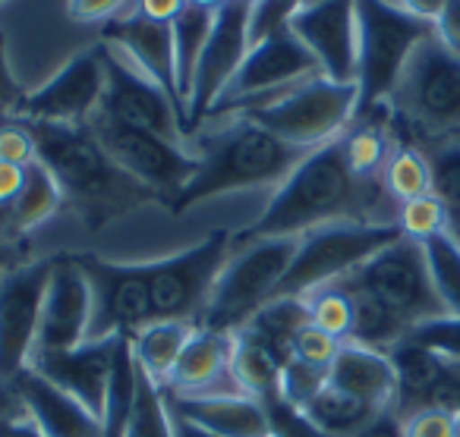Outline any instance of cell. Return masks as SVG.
Here are the masks:
<instances>
[{"mask_svg": "<svg viewBox=\"0 0 460 437\" xmlns=\"http://www.w3.org/2000/svg\"><path fill=\"white\" fill-rule=\"evenodd\" d=\"M391 198L382 179H363L353 173L344 152V135L319 145L290 170V177L271 196L252 227L234 236V246L265 236H303L334 221H372V208Z\"/></svg>", "mask_w": 460, "mask_h": 437, "instance_id": "cell-1", "label": "cell"}, {"mask_svg": "<svg viewBox=\"0 0 460 437\" xmlns=\"http://www.w3.org/2000/svg\"><path fill=\"white\" fill-rule=\"evenodd\" d=\"M35 142V154L51 170L70 205L89 230L108 227L117 217L133 214L148 202H158L152 189L133 179L108 158L89 127H60V123L20 120Z\"/></svg>", "mask_w": 460, "mask_h": 437, "instance_id": "cell-2", "label": "cell"}, {"mask_svg": "<svg viewBox=\"0 0 460 437\" xmlns=\"http://www.w3.org/2000/svg\"><path fill=\"white\" fill-rule=\"evenodd\" d=\"M192 154L199 158V167L186 189L171 202V214H183L205 198L227 192L259 189L271 183L281 186L309 152L278 139L275 133L240 114L230 127L205 135Z\"/></svg>", "mask_w": 460, "mask_h": 437, "instance_id": "cell-3", "label": "cell"}, {"mask_svg": "<svg viewBox=\"0 0 460 437\" xmlns=\"http://www.w3.org/2000/svg\"><path fill=\"white\" fill-rule=\"evenodd\" d=\"M388 104L420 139L432 145L460 139V57L432 32L416 45Z\"/></svg>", "mask_w": 460, "mask_h": 437, "instance_id": "cell-4", "label": "cell"}, {"mask_svg": "<svg viewBox=\"0 0 460 437\" xmlns=\"http://www.w3.org/2000/svg\"><path fill=\"white\" fill-rule=\"evenodd\" d=\"M300 246V236H265L234 246L227 265L217 274V284L202 311L199 328L237 334L259 309L278 296L284 274Z\"/></svg>", "mask_w": 460, "mask_h": 437, "instance_id": "cell-5", "label": "cell"}, {"mask_svg": "<svg viewBox=\"0 0 460 437\" xmlns=\"http://www.w3.org/2000/svg\"><path fill=\"white\" fill-rule=\"evenodd\" d=\"M401 236L403 233L397 223L372 221H334L309 230L300 236V246H296L294 261L278 286V296L306 299L309 293L322 290V286L341 284Z\"/></svg>", "mask_w": 460, "mask_h": 437, "instance_id": "cell-6", "label": "cell"}, {"mask_svg": "<svg viewBox=\"0 0 460 437\" xmlns=\"http://www.w3.org/2000/svg\"><path fill=\"white\" fill-rule=\"evenodd\" d=\"M432 26L391 0H357V89L359 114H369L394 92L410 54ZM357 114V117H359Z\"/></svg>", "mask_w": 460, "mask_h": 437, "instance_id": "cell-7", "label": "cell"}, {"mask_svg": "<svg viewBox=\"0 0 460 437\" xmlns=\"http://www.w3.org/2000/svg\"><path fill=\"white\" fill-rule=\"evenodd\" d=\"M359 114V89L357 83H334L328 76H315L300 83L294 92L275 104L246 110L243 117L256 120L278 139L290 142L296 148L328 145L341 139L350 129V123Z\"/></svg>", "mask_w": 460, "mask_h": 437, "instance_id": "cell-8", "label": "cell"}, {"mask_svg": "<svg viewBox=\"0 0 460 437\" xmlns=\"http://www.w3.org/2000/svg\"><path fill=\"white\" fill-rule=\"evenodd\" d=\"M234 252V236L227 230H215L202 242L167 255L158 261H146L148 293H152V321H186L199 324L202 311L217 284V274Z\"/></svg>", "mask_w": 460, "mask_h": 437, "instance_id": "cell-9", "label": "cell"}, {"mask_svg": "<svg viewBox=\"0 0 460 437\" xmlns=\"http://www.w3.org/2000/svg\"><path fill=\"white\" fill-rule=\"evenodd\" d=\"M85 127L95 135L98 145L108 152V158L133 179H139L146 189H152L155 198L167 208L186 189V183L199 167V158L186 145L161 139L146 129L123 127V123L108 120L102 114L92 117Z\"/></svg>", "mask_w": 460, "mask_h": 437, "instance_id": "cell-10", "label": "cell"}, {"mask_svg": "<svg viewBox=\"0 0 460 437\" xmlns=\"http://www.w3.org/2000/svg\"><path fill=\"white\" fill-rule=\"evenodd\" d=\"M344 280L372 293L410 328L447 315L438 293H435L432 274H429L426 249H422V242L407 240V236L391 242L388 249H382L376 258H369Z\"/></svg>", "mask_w": 460, "mask_h": 437, "instance_id": "cell-11", "label": "cell"}, {"mask_svg": "<svg viewBox=\"0 0 460 437\" xmlns=\"http://www.w3.org/2000/svg\"><path fill=\"white\" fill-rule=\"evenodd\" d=\"M322 76L315 57L294 39L290 29L271 35L250 48L243 66L237 70L234 83L224 89L208 117H221L224 110H256L265 104L281 101L288 92H294L306 79Z\"/></svg>", "mask_w": 460, "mask_h": 437, "instance_id": "cell-12", "label": "cell"}, {"mask_svg": "<svg viewBox=\"0 0 460 437\" xmlns=\"http://www.w3.org/2000/svg\"><path fill=\"white\" fill-rule=\"evenodd\" d=\"M102 60H104V95L98 114L117 120L123 127L146 129L161 139H171L183 145L186 127L180 108L155 79H148L120 48L104 45L102 41Z\"/></svg>", "mask_w": 460, "mask_h": 437, "instance_id": "cell-13", "label": "cell"}, {"mask_svg": "<svg viewBox=\"0 0 460 437\" xmlns=\"http://www.w3.org/2000/svg\"><path fill=\"white\" fill-rule=\"evenodd\" d=\"M92 284V328L89 340L133 336L152 321V293H148L146 265H123L102 255H73Z\"/></svg>", "mask_w": 460, "mask_h": 437, "instance_id": "cell-14", "label": "cell"}, {"mask_svg": "<svg viewBox=\"0 0 460 437\" xmlns=\"http://www.w3.org/2000/svg\"><path fill=\"white\" fill-rule=\"evenodd\" d=\"M246 54H250V0H230L215 13L208 41L192 76V89L186 98V133L208 120L217 98L243 66Z\"/></svg>", "mask_w": 460, "mask_h": 437, "instance_id": "cell-15", "label": "cell"}, {"mask_svg": "<svg viewBox=\"0 0 460 437\" xmlns=\"http://www.w3.org/2000/svg\"><path fill=\"white\" fill-rule=\"evenodd\" d=\"M54 258L22 261L0 277V387L10 384L35 353Z\"/></svg>", "mask_w": 460, "mask_h": 437, "instance_id": "cell-16", "label": "cell"}, {"mask_svg": "<svg viewBox=\"0 0 460 437\" xmlns=\"http://www.w3.org/2000/svg\"><path fill=\"white\" fill-rule=\"evenodd\" d=\"M104 95V60L102 45L83 51L64 64L45 85L22 95L13 120L60 123V127H85L102 108Z\"/></svg>", "mask_w": 460, "mask_h": 437, "instance_id": "cell-17", "label": "cell"}, {"mask_svg": "<svg viewBox=\"0 0 460 437\" xmlns=\"http://www.w3.org/2000/svg\"><path fill=\"white\" fill-rule=\"evenodd\" d=\"M290 32L334 83H357V0H303Z\"/></svg>", "mask_w": 460, "mask_h": 437, "instance_id": "cell-18", "label": "cell"}, {"mask_svg": "<svg viewBox=\"0 0 460 437\" xmlns=\"http://www.w3.org/2000/svg\"><path fill=\"white\" fill-rule=\"evenodd\" d=\"M92 284L73 255H54L51 277H48L41 324L35 353H60L76 349L89 340L92 328Z\"/></svg>", "mask_w": 460, "mask_h": 437, "instance_id": "cell-19", "label": "cell"}, {"mask_svg": "<svg viewBox=\"0 0 460 437\" xmlns=\"http://www.w3.org/2000/svg\"><path fill=\"white\" fill-rule=\"evenodd\" d=\"M114 340H85L76 349H60V353H32L29 368L39 371L45 380L70 393L73 399L85 406L92 415L102 422L104 397H108L111 380V359H114Z\"/></svg>", "mask_w": 460, "mask_h": 437, "instance_id": "cell-20", "label": "cell"}, {"mask_svg": "<svg viewBox=\"0 0 460 437\" xmlns=\"http://www.w3.org/2000/svg\"><path fill=\"white\" fill-rule=\"evenodd\" d=\"M10 390L45 437H102V422L79 399L54 387L29 365L10 380Z\"/></svg>", "mask_w": 460, "mask_h": 437, "instance_id": "cell-21", "label": "cell"}, {"mask_svg": "<svg viewBox=\"0 0 460 437\" xmlns=\"http://www.w3.org/2000/svg\"><path fill=\"white\" fill-rule=\"evenodd\" d=\"M102 41L104 45L120 48V51L127 54L148 79H155L180 108L177 83H173V41H171V26H167V22H155V20H148V16H142L139 10H133V13L108 22L102 32ZM180 117H183V110H180ZM183 127H186V120H183Z\"/></svg>", "mask_w": 460, "mask_h": 437, "instance_id": "cell-22", "label": "cell"}, {"mask_svg": "<svg viewBox=\"0 0 460 437\" xmlns=\"http://www.w3.org/2000/svg\"><path fill=\"white\" fill-rule=\"evenodd\" d=\"M230 359H234V334L199 328L196 324L183 353H180L177 365H173L171 378H167L164 390L183 393V397H217V393H230L221 387L224 378L234 380Z\"/></svg>", "mask_w": 460, "mask_h": 437, "instance_id": "cell-23", "label": "cell"}, {"mask_svg": "<svg viewBox=\"0 0 460 437\" xmlns=\"http://www.w3.org/2000/svg\"><path fill=\"white\" fill-rule=\"evenodd\" d=\"M164 390V387H161ZM164 403L186 422L199 424L215 437H271L269 415L259 399L246 393H217V397H183L164 390Z\"/></svg>", "mask_w": 460, "mask_h": 437, "instance_id": "cell-24", "label": "cell"}, {"mask_svg": "<svg viewBox=\"0 0 460 437\" xmlns=\"http://www.w3.org/2000/svg\"><path fill=\"white\" fill-rule=\"evenodd\" d=\"M328 384L366 399L376 409H388L397 399V374L391 355L382 349L359 346V343H341L328 368Z\"/></svg>", "mask_w": 460, "mask_h": 437, "instance_id": "cell-25", "label": "cell"}, {"mask_svg": "<svg viewBox=\"0 0 460 437\" xmlns=\"http://www.w3.org/2000/svg\"><path fill=\"white\" fill-rule=\"evenodd\" d=\"M391 365L397 374V399H394V412L397 415H410V412L422 409L429 403V393L435 390L441 378V368L445 359L438 353H432L429 346L416 340H401L394 349H388Z\"/></svg>", "mask_w": 460, "mask_h": 437, "instance_id": "cell-26", "label": "cell"}, {"mask_svg": "<svg viewBox=\"0 0 460 437\" xmlns=\"http://www.w3.org/2000/svg\"><path fill=\"white\" fill-rule=\"evenodd\" d=\"M309 324V305L300 296H275L265 309H259L250 321L243 324V334H250L252 340H259L278 362L281 368L294 359L296 334Z\"/></svg>", "mask_w": 460, "mask_h": 437, "instance_id": "cell-27", "label": "cell"}, {"mask_svg": "<svg viewBox=\"0 0 460 437\" xmlns=\"http://www.w3.org/2000/svg\"><path fill=\"white\" fill-rule=\"evenodd\" d=\"M192 330H196V324H186V321H148L146 328L129 336L136 365H139L155 384L164 387L173 365H177L180 353H183L186 340L192 336Z\"/></svg>", "mask_w": 460, "mask_h": 437, "instance_id": "cell-28", "label": "cell"}, {"mask_svg": "<svg viewBox=\"0 0 460 437\" xmlns=\"http://www.w3.org/2000/svg\"><path fill=\"white\" fill-rule=\"evenodd\" d=\"M217 10H205L196 4H186L183 13L171 22V41H173V83H177V98L180 110H183L186 120V98L192 89V76H196L199 57H202V48L208 41L211 22H215Z\"/></svg>", "mask_w": 460, "mask_h": 437, "instance_id": "cell-29", "label": "cell"}, {"mask_svg": "<svg viewBox=\"0 0 460 437\" xmlns=\"http://www.w3.org/2000/svg\"><path fill=\"white\" fill-rule=\"evenodd\" d=\"M136 393H139V365H136L133 343H129V336H117L108 397H104L102 437H127V424L136 409Z\"/></svg>", "mask_w": 460, "mask_h": 437, "instance_id": "cell-30", "label": "cell"}, {"mask_svg": "<svg viewBox=\"0 0 460 437\" xmlns=\"http://www.w3.org/2000/svg\"><path fill=\"white\" fill-rule=\"evenodd\" d=\"M341 286L350 293V302H353V330L347 343H359V346L388 353L401 340H407L413 328L403 318H397L388 305H382L372 293L359 290V286L347 284V280H341Z\"/></svg>", "mask_w": 460, "mask_h": 437, "instance_id": "cell-31", "label": "cell"}, {"mask_svg": "<svg viewBox=\"0 0 460 437\" xmlns=\"http://www.w3.org/2000/svg\"><path fill=\"white\" fill-rule=\"evenodd\" d=\"M382 409H376L366 399L353 397V393L341 390L334 384H325L306 406H303V415L328 437H353L359 428L372 422Z\"/></svg>", "mask_w": 460, "mask_h": 437, "instance_id": "cell-32", "label": "cell"}, {"mask_svg": "<svg viewBox=\"0 0 460 437\" xmlns=\"http://www.w3.org/2000/svg\"><path fill=\"white\" fill-rule=\"evenodd\" d=\"M60 208H64V192H60L58 179L51 177V170H48L41 161H32V164L26 167L20 198H16L13 214H10V233L26 236L29 230L51 221Z\"/></svg>", "mask_w": 460, "mask_h": 437, "instance_id": "cell-33", "label": "cell"}, {"mask_svg": "<svg viewBox=\"0 0 460 437\" xmlns=\"http://www.w3.org/2000/svg\"><path fill=\"white\" fill-rule=\"evenodd\" d=\"M230 371L237 380L240 393L259 399H271L278 393V380H281V362L269 353L259 340L250 334L237 330L234 334V359H230Z\"/></svg>", "mask_w": 460, "mask_h": 437, "instance_id": "cell-34", "label": "cell"}, {"mask_svg": "<svg viewBox=\"0 0 460 437\" xmlns=\"http://www.w3.org/2000/svg\"><path fill=\"white\" fill-rule=\"evenodd\" d=\"M426 158L432 170V196L445 211V236L460 246V139L435 145Z\"/></svg>", "mask_w": 460, "mask_h": 437, "instance_id": "cell-35", "label": "cell"}, {"mask_svg": "<svg viewBox=\"0 0 460 437\" xmlns=\"http://www.w3.org/2000/svg\"><path fill=\"white\" fill-rule=\"evenodd\" d=\"M382 186L397 205L413 202L432 192V170H429V158L420 148L401 145L388 154L382 170Z\"/></svg>", "mask_w": 460, "mask_h": 437, "instance_id": "cell-36", "label": "cell"}, {"mask_svg": "<svg viewBox=\"0 0 460 437\" xmlns=\"http://www.w3.org/2000/svg\"><path fill=\"white\" fill-rule=\"evenodd\" d=\"M422 249H426L429 274H432L441 305L447 315L460 318V246L447 240L445 233H438L422 242Z\"/></svg>", "mask_w": 460, "mask_h": 437, "instance_id": "cell-37", "label": "cell"}, {"mask_svg": "<svg viewBox=\"0 0 460 437\" xmlns=\"http://www.w3.org/2000/svg\"><path fill=\"white\" fill-rule=\"evenodd\" d=\"M127 437H173L171 409L164 403V390L142 368H139V393H136V409L127 424Z\"/></svg>", "mask_w": 460, "mask_h": 437, "instance_id": "cell-38", "label": "cell"}, {"mask_svg": "<svg viewBox=\"0 0 460 437\" xmlns=\"http://www.w3.org/2000/svg\"><path fill=\"white\" fill-rule=\"evenodd\" d=\"M309 305V324L322 328L325 334H332L334 340L347 343L353 330V302L350 293L344 290L341 284L322 286V290L309 293L306 296Z\"/></svg>", "mask_w": 460, "mask_h": 437, "instance_id": "cell-39", "label": "cell"}, {"mask_svg": "<svg viewBox=\"0 0 460 437\" xmlns=\"http://www.w3.org/2000/svg\"><path fill=\"white\" fill-rule=\"evenodd\" d=\"M344 152L347 161H350L353 173L363 179H382L385 170V161H388L391 148L388 139L378 127H357V129H347L344 133Z\"/></svg>", "mask_w": 460, "mask_h": 437, "instance_id": "cell-40", "label": "cell"}, {"mask_svg": "<svg viewBox=\"0 0 460 437\" xmlns=\"http://www.w3.org/2000/svg\"><path fill=\"white\" fill-rule=\"evenodd\" d=\"M325 384H328V368L325 365H313V362H303L294 355V359L281 368L278 397H281L284 403L303 409V406H306Z\"/></svg>", "mask_w": 460, "mask_h": 437, "instance_id": "cell-41", "label": "cell"}, {"mask_svg": "<svg viewBox=\"0 0 460 437\" xmlns=\"http://www.w3.org/2000/svg\"><path fill=\"white\" fill-rule=\"evenodd\" d=\"M397 227L407 240L426 242L432 236L445 233V211H441L438 198L429 192L422 198H413V202L397 205Z\"/></svg>", "mask_w": 460, "mask_h": 437, "instance_id": "cell-42", "label": "cell"}, {"mask_svg": "<svg viewBox=\"0 0 460 437\" xmlns=\"http://www.w3.org/2000/svg\"><path fill=\"white\" fill-rule=\"evenodd\" d=\"M303 0H250V48L290 26Z\"/></svg>", "mask_w": 460, "mask_h": 437, "instance_id": "cell-43", "label": "cell"}, {"mask_svg": "<svg viewBox=\"0 0 460 437\" xmlns=\"http://www.w3.org/2000/svg\"><path fill=\"white\" fill-rule=\"evenodd\" d=\"M410 340L422 343L432 353H438L441 359L460 362V318L454 315H441L432 321H422L410 330Z\"/></svg>", "mask_w": 460, "mask_h": 437, "instance_id": "cell-44", "label": "cell"}, {"mask_svg": "<svg viewBox=\"0 0 460 437\" xmlns=\"http://www.w3.org/2000/svg\"><path fill=\"white\" fill-rule=\"evenodd\" d=\"M262 406H265V415H269V434L271 437H328V434H322V431L315 428L306 415H303V409L284 403L278 393L271 399H265Z\"/></svg>", "mask_w": 460, "mask_h": 437, "instance_id": "cell-45", "label": "cell"}, {"mask_svg": "<svg viewBox=\"0 0 460 437\" xmlns=\"http://www.w3.org/2000/svg\"><path fill=\"white\" fill-rule=\"evenodd\" d=\"M401 428L403 437H457V412L422 406L401 418Z\"/></svg>", "mask_w": 460, "mask_h": 437, "instance_id": "cell-46", "label": "cell"}, {"mask_svg": "<svg viewBox=\"0 0 460 437\" xmlns=\"http://www.w3.org/2000/svg\"><path fill=\"white\" fill-rule=\"evenodd\" d=\"M32 161H39V154H35V142L29 129L20 120L0 123V164L29 167Z\"/></svg>", "mask_w": 460, "mask_h": 437, "instance_id": "cell-47", "label": "cell"}, {"mask_svg": "<svg viewBox=\"0 0 460 437\" xmlns=\"http://www.w3.org/2000/svg\"><path fill=\"white\" fill-rule=\"evenodd\" d=\"M338 349H341V340H334L332 334H325V330L315 328V324H306V328L296 334L294 355H296V359H303V362H313V365L332 368Z\"/></svg>", "mask_w": 460, "mask_h": 437, "instance_id": "cell-48", "label": "cell"}, {"mask_svg": "<svg viewBox=\"0 0 460 437\" xmlns=\"http://www.w3.org/2000/svg\"><path fill=\"white\" fill-rule=\"evenodd\" d=\"M136 0H70V16L76 22H114L133 13Z\"/></svg>", "mask_w": 460, "mask_h": 437, "instance_id": "cell-49", "label": "cell"}, {"mask_svg": "<svg viewBox=\"0 0 460 437\" xmlns=\"http://www.w3.org/2000/svg\"><path fill=\"white\" fill-rule=\"evenodd\" d=\"M426 406L447 409V412H460V362L445 359L441 378H438V384H435V390L429 393Z\"/></svg>", "mask_w": 460, "mask_h": 437, "instance_id": "cell-50", "label": "cell"}, {"mask_svg": "<svg viewBox=\"0 0 460 437\" xmlns=\"http://www.w3.org/2000/svg\"><path fill=\"white\" fill-rule=\"evenodd\" d=\"M432 35L460 57V0H445V7L432 22Z\"/></svg>", "mask_w": 460, "mask_h": 437, "instance_id": "cell-51", "label": "cell"}, {"mask_svg": "<svg viewBox=\"0 0 460 437\" xmlns=\"http://www.w3.org/2000/svg\"><path fill=\"white\" fill-rule=\"evenodd\" d=\"M22 101V92L16 85L13 73H10L7 64V51H4V41H0V117H13V110L20 108Z\"/></svg>", "mask_w": 460, "mask_h": 437, "instance_id": "cell-52", "label": "cell"}, {"mask_svg": "<svg viewBox=\"0 0 460 437\" xmlns=\"http://www.w3.org/2000/svg\"><path fill=\"white\" fill-rule=\"evenodd\" d=\"M353 437H403V428H401V415L394 412V406L382 409L376 418H372L366 428H359Z\"/></svg>", "mask_w": 460, "mask_h": 437, "instance_id": "cell-53", "label": "cell"}, {"mask_svg": "<svg viewBox=\"0 0 460 437\" xmlns=\"http://www.w3.org/2000/svg\"><path fill=\"white\" fill-rule=\"evenodd\" d=\"M183 7L186 0H136V10L142 16H148L155 22H167V26L183 13Z\"/></svg>", "mask_w": 460, "mask_h": 437, "instance_id": "cell-54", "label": "cell"}, {"mask_svg": "<svg viewBox=\"0 0 460 437\" xmlns=\"http://www.w3.org/2000/svg\"><path fill=\"white\" fill-rule=\"evenodd\" d=\"M391 4L401 7V10H407V13L416 16V20L429 22V26H432L435 16H438L441 7H445V0H391Z\"/></svg>", "mask_w": 460, "mask_h": 437, "instance_id": "cell-55", "label": "cell"}, {"mask_svg": "<svg viewBox=\"0 0 460 437\" xmlns=\"http://www.w3.org/2000/svg\"><path fill=\"white\" fill-rule=\"evenodd\" d=\"M0 437H45V434L35 428L29 415L20 418L13 412H7V415H0Z\"/></svg>", "mask_w": 460, "mask_h": 437, "instance_id": "cell-56", "label": "cell"}, {"mask_svg": "<svg viewBox=\"0 0 460 437\" xmlns=\"http://www.w3.org/2000/svg\"><path fill=\"white\" fill-rule=\"evenodd\" d=\"M16 265H22L20 246H16V240H10V236H0V277L13 271Z\"/></svg>", "mask_w": 460, "mask_h": 437, "instance_id": "cell-57", "label": "cell"}, {"mask_svg": "<svg viewBox=\"0 0 460 437\" xmlns=\"http://www.w3.org/2000/svg\"><path fill=\"white\" fill-rule=\"evenodd\" d=\"M171 428H173V437H215V434H208V431L199 428V424L186 422V418L177 415V412H171Z\"/></svg>", "mask_w": 460, "mask_h": 437, "instance_id": "cell-58", "label": "cell"}, {"mask_svg": "<svg viewBox=\"0 0 460 437\" xmlns=\"http://www.w3.org/2000/svg\"><path fill=\"white\" fill-rule=\"evenodd\" d=\"M186 4H196V7H205V10H221L230 0H186Z\"/></svg>", "mask_w": 460, "mask_h": 437, "instance_id": "cell-59", "label": "cell"}, {"mask_svg": "<svg viewBox=\"0 0 460 437\" xmlns=\"http://www.w3.org/2000/svg\"><path fill=\"white\" fill-rule=\"evenodd\" d=\"M0 4H7V0H0Z\"/></svg>", "mask_w": 460, "mask_h": 437, "instance_id": "cell-60", "label": "cell"}]
</instances>
